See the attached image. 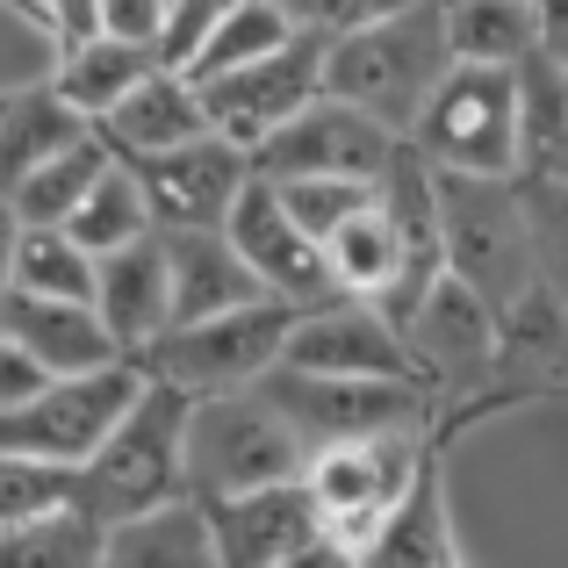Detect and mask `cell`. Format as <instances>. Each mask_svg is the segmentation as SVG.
I'll return each instance as SVG.
<instances>
[{
    "mask_svg": "<svg viewBox=\"0 0 568 568\" xmlns=\"http://www.w3.org/2000/svg\"><path fill=\"white\" fill-rule=\"evenodd\" d=\"M540 58L568 72V0H540Z\"/></svg>",
    "mask_w": 568,
    "mask_h": 568,
    "instance_id": "cell-41",
    "label": "cell"
},
{
    "mask_svg": "<svg viewBox=\"0 0 568 568\" xmlns=\"http://www.w3.org/2000/svg\"><path fill=\"white\" fill-rule=\"evenodd\" d=\"M439 446L417 460V475L403 483V497L388 504V518H382L375 540H367L361 568H454L460 561V526H454V497H446Z\"/></svg>",
    "mask_w": 568,
    "mask_h": 568,
    "instance_id": "cell-18",
    "label": "cell"
},
{
    "mask_svg": "<svg viewBox=\"0 0 568 568\" xmlns=\"http://www.w3.org/2000/svg\"><path fill=\"white\" fill-rule=\"evenodd\" d=\"M454 65V43H446V8L439 0H417L396 14H367V22L332 29V65L324 87L346 101H361L367 115H382L396 138H410L417 109L432 101V87Z\"/></svg>",
    "mask_w": 568,
    "mask_h": 568,
    "instance_id": "cell-2",
    "label": "cell"
},
{
    "mask_svg": "<svg viewBox=\"0 0 568 568\" xmlns=\"http://www.w3.org/2000/svg\"><path fill=\"white\" fill-rule=\"evenodd\" d=\"M237 0H166V22H159V51L166 65H194V51L209 43V29L231 14Z\"/></svg>",
    "mask_w": 568,
    "mask_h": 568,
    "instance_id": "cell-36",
    "label": "cell"
},
{
    "mask_svg": "<svg viewBox=\"0 0 568 568\" xmlns=\"http://www.w3.org/2000/svg\"><path fill=\"white\" fill-rule=\"evenodd\" d=\"M94 281H101V252L94 245H80L65 223H22V245H14V288L80 295V303H94Z\"/></svg>",
    "mask_w": 568,
    "mask_h": 568,
    "instance_id": "cell-31",
    "label": "cell"
},
{
    "mask_svg": "<svg viewBox=\"0 0 568 568\" xmlns=\"http://www.w3.org/2000/svg\"><path fill=\"white\" fill-rule=\"evenodd\" d=\"M173 266V324L181 317H216L252 295H266V281L252 274V260L237 252V237L223 223H159Z\"/></svg>",
    "mask_w": 568,
    "mask_h": 568,
    "instance_id": "cell-19",
    "label": "cell"
},
{
    "mask_svg": "<svg viewBox=\"0 0 568 568\" xmlns=\"http://www.w3.org/2000/svg\"><path fill=\"white\" fill-rule=\"evenodd\" d=\"M410 144L439 173H518V65L454 58L417 109Z\"/></svg>",
    "mask_w": 568,
    "mask_h": 568,
    "instance_id": "cell-8",
    "label": "cell"
},
{
    "mask_svg": "<svg viewBox=\"0 0 568 568\" xmlns=\"http://www.w3.org/2000/svg\"><path fill=\"white\" fill-rule=\"evenodd\" d=\"M51 375H43L37 361H29L22 346H14L8 332H0V403H14V396H29V388H43Z\"/></svg>",
    "mask_w": 568,
    "mask_h": 568,
    "instance_id": "cell-39",
    "label": "cell"
},
{
    "mask_svg": "<svg viewBox=\"0 0 568 568\" xmlns=\"http://www.w3.org/2000/svg\"><path fill=\"white\" fill-rule=\"evenodd\" d=\"M14 8H22V22H37V29H43V0H14Z\"/></svg>",
    "mask_w": 568,
    "mask_h": 568,
    "instance_id": "cell-44",
    "label": "cell"
},
{
    "mask_svg": "<svg viewBox=\"0 0 568 568\" xmlns=\"http://www.w3.org/2000/svg\"><path fill=\"white\" fill-rule=\"evenodd\" d=\"M223 231L237 237V252L252 260V274H260L266 295H281V303L310 310V303L346 295V288H338V274H332V260H324V237H310L303 223H295V209L281 202L274 181H252Z\"/></svg>",
    "mask_w": 568,
    "mask_h": 568,
    "instance_id": "cell-16",
    "label": "cell"
},
{
    "mask_svg": "<svg viewBox=\"0 0 568 568\" xmlns=\"http://www.w3.org/2000/svg\"><path fill=\"white\" fill-rule=\"evenodd\" d=\"M439 237H446V266L460 281H475L497 310H511L540 281L518 173H439Z\"/></svg>",
    "mask_w": 568,
    "mask_h": 568,
    "instance_id": "cell-5",
    "label": "cell"
},
{
    "mask_svg": "<svg viewBox=\"0 0 568 568\" xmlns=\"http://www.w3.org/2000/svg\"><path fill=\"white\" fill-rule=\"evenodd\" d=\"M130 166H138L144 194H152L159 223H231V209L260 181L252 152L237 138H223V130L181 138V144H166V152L130 159Z\"/></svg>",
    "mask_w": 568,
    "mask_h": 568,
    "instance_id": "cell-15",
    "label": "cell"
},
{
    "mask_svg": "<svg viewBox=\"0 0 568 568\" xmlns=\"http://www.w3.org/2000/svg\"><path fill=\"white\" fill-rule=\"evenodd\" d=\"M187 388L144 375V388L130 396V410L101 432V446L80 460L72 475V497L101 518V526H123V518L152 511V504L194 497L187 489Z\"/></svg>",
    "mask_w": 568,
    "mask_h": 568,
    "instance_id": "cell-1",
    "label": "cell"
},
{
    "mask_svg": "<svg viewBox=\"0 0 568 568\" xmlns=\"http://www.w3.org/2000/svg\"><path fill=\"white\" fill-rule=\"evenodd\" d=\"M568 173V72L532 51L518 65V181Z\"/></svg>",
    "mask_w": 568,
    "mask_h": 568,
    "instance_id": "cell-25",
    "label": "cell"
},
{
    "mask_svg": "<svg viewBox=\"0 0 568 568\" xmlns=\"http://www.w3.org/2000/svg\"><path fill=\"white\" fill-rule=\"evenodd\" d=\"M94 130L101 123L87 109H72V101L58 94V80L8 87V101H0V194H14L43 159L72 152V144L94 138Z\"/></svg>",
    "mask_w": 568,
    "mask_h": 568,
    "instance_id": "cell-22",
    "label": "cell"
},
{
    "mask_svg": "<svg viewBox=\"0 0 568 568\" xmlns=\"http://www.w3.org/2000/svg\"><path fill=\"white\" fill-rule=\"evenodd\" d=\"M0 332L43 367V375H94V367L130 361L123 338L109 332L94 303L80 295H37V288H8L0 295Z\"/></svg>",
    "mask_w": 568,
    "mask_h": 568,
    "instance_id": "cell-17",
    "label": "cell"
},
{
    "mask_svg": "<svg viewBox=\"0 0 568 568\" xmlns=\"http://www.w3.org/2000/svg\"><path fill=\"white\" fill-rule=\"evenodd\" d=\"M396 130L382 123V115H367L361 101L332 94L324 87L310 109H295L288 123L274 130V138L252 152V166H260V181H382V166L396 159Z\"/></svg>",
    "mask_w": 568,
    "mask_h": 568,
    "instance_id": "cell-11",
    "label": "cell"
},
{
    "mask_svg": "<svg viewBox=\"0 0 568 568\" xmlns=\"http://www.w3.org/2000/svg\"><path fill=\"white\" fill-rule=\"evenodd\" d=\"M403 346L417 361V382L439 403V439H454L460 425L483 417V396L497 388L504 367V310L489 303L475 281H460L446 266L403 317Z\"/></svg>",
    "mask_w": 568,
    "mask_h": 568,
    "instance_id": "cell-3",
    "label": "cell"
},
{
    "mask_svg": "<svg viewBox=\"0 0 568 568\" xmlns=\"http://www.w3.org/2000/svg\"><path fill=\"white\" fill-rule=\"evenodd\" d=\"M152 65H166V51H159L152 37H115V29H101V37L72 43V51H51L58 94H65L72 109H87L94 123H101V115H109Z\"/></svg>",
    "mask_w": 568,
    "mask_h": 568,
    "instance_id": "cell-23",
    "label": "cell"
},
{
    "mask_svg": "<svg viewBox=\"0 0 568 568\" xmlns=\"http://www.w3.org/2000/svg\"><path fill=\"white\" fill-rule=\"evenodd\" d=\"M101 29H109L101 0H43V37H51V51H72V43L101 37Z\"/></svg>",
    "mask_w": 568,
    "mask_h": 568,
    "instance_id": "cell-37",
    "label": "cell"
},
{
    "mask_svg": "<svg viewBox=\"0 0 568 568\" xmlns=\"http://www.w3.org/2000/svg\"><path fill=\"white\" fill-rule=\"evenodd\" d=\"M526 216H532L540 281L568 303V173H561V181H526Z\"/></svg>",
    "mask_w": 568,
    "mask_h": 568,
    "instance_id": "cell-34",
    "label": "cell"
},
{
    "mask_svg": "<svg viewBox=\"0 0 568 568\" xmlns=\"http://www.w3.org/2000/svg\"><path fill=\"white\" fill-rule=\"evenodd\" d=\"M446 43L468 65H526L540 51V0H439Z\"/></svg>",
    "mask_w": 568,
    "mask_h": 568,
    "instance_id": "cell-28",
    "label": "cell"
},
{
    "mask_svg": "<svg viewBox=\"0 0 568 568\" xmlns=\"http://www.w3.org/2000/svg\"><path fill=\"white\" fill-rule=\"evenodd\" d=\"M0 101H8V94H0Z\"/></svg>",
    "mask_w": 568,
    "mask_h": 568,
    "instance_id": "cell-46",
    "label": "cell"
},
{
    "mask_svg": "<svg viewBox=\"0 0 568 568\" xmlns=\"http://www.w3.org/2000/svg\"><path fill=\"white\" fill-rule=\"evenodd\" d=\"M65 231L80 237V245H94V252H115V245H130V237L159 231V209H152V194H144L138 166H130L123 152L109 159V173L94 181V194H87V202L72 209Z\"/></svg>",
    "mask_w": 568,
    "mask_h": 568,
    "instance_id": "cell-29",
    "label": "cell"
},
{
    "mask_svg": "<svg viewBox=\"0 0 568 568\" xmlns=\"http://www.w3.org/2000/svg\"><path fill=\"white\" fill-rule=\"evenodd\" d=\"M0 8H14V0H0ZM14 14H22V8H14Z\"/></svg>",
    "mask_w": 568,
    "mask_h": 568,
    "instance_id": "cell-45",
    "label": "cell"
},
{
    "mask_svg": "<svg viewBox=\"0 0 568 568\" xmlns=\"http://www.w3.org/2000/svg\"><path fill=\"white\" fill-rule=\"evenodd\" d=\"M144 388V361H115L94 375H51L43 388L0 403V454H37L80 468L101 446V432L130 410V396Z\"/></svg>",
    "mask_w": 568,
    "mask_h": 568,
    "instance_id": "cell-10",
    "label": "cell"
},
{
    "mask_svg": "<svg viewBox=\"0 0 568 568\" xmlns=\"http://www.w3.org/2000/svg\"><path fill=\"white\" fill-rule=\"evenodd\" d=\"M295 29H303V22H295L288 8H274V0H237V8L209 29V43L194 51L187 72H194V80H216V72H231V65H252V58L281 51Z\"/></svg>",
    "mask_w": 568,
    "mask_h": 568,
    "instance_id": "cell-32",
    "label": "cell"
},
{
    "mask_svg": "<svg viewBox=\"0 0 568 568\" xmlns=\"http://www.w3.org/2000/svg\"><path fill=\"white\" fill-rule=\"evenodd\" d=\"M274 187H281V202L295 209V223H303L310 237H332L361 202H375V181H324V173L317 181H274Z\"/></svg>",
    "mask_w": 568,
    "mask_h": 568,
    "instance_id": "cell-35",
    "label": "cell"
},
{
    "mask_svg": "<svg viewBox=\"0 0 568 568\" xmlns=\"http://www.w3.org/2000/svg\"><path fill=\"white\" fill-rule=\"evenodd\" d=\"M439 446V432H375V439H332L310 454L303 483L332 532V561H367V540L382 532L388 504L417 475V460Z\"/></svg>",
    "mask_w": 568,
    "mask_h": 568,
    "instance_id": "cell-7",
    "label": "cell"
},
{
    "mask_svg": "<svg viewBox=\"0 0 568 568\" xmlns=\"http://www.w3.org/2000/svg\"><path fill=\"white\" fill-rule=\"evenodd\" d=\"M274 8H288L303 29H346L353 22V0H274Z\"/></svg>",
    "mask_w": 568,
    "mask_h": 568,
    "instance_id": "cell-40",
    "label": "cell"
},
{
    "mask_svg": "<svg viewBox=\"0 0 568 568\" xmlns=\"http://www.w3.org/2000/svg\"><path fill=\"white\" fill-rule=\"evenodd\" d=\"M266 396L295 417L310 454L332 439H375V432H439V403L425 382H388V375H317V367L281 361L266 375Z\"/></svg>",
    "mask_w": 568,
    "mask_h": 568,
    "instance_id": "cell-9",
    "label": "cell"
},
{
    "mask_svg": "<svg viewBox=\"0 0 568 568\" xmlns=\"http://www.w3.org/2000/svg\"><path fill=\"white\" fill-rule=\"evenodd\" d=\"M396 8H417V0H353V22H367V14H396Z\"/></svg>",
    "mask_w": 568,
    "mask_h": 568,
    "instance_id": "cell-43",
    "label": "cell"
},
{
    "mask_svg": "<svg viewBox=\"0 0 568 568\" xmlns=\"http://www.w3.org/2000/svg\"><path fill=\"white\" fill-rule=\"evenodd\" d=\"M324 65H332V29H295L281 51L252 58V65H231L216 80H202V101H209V130L237 138L245 152H260L295 109L324 94Z\"/></svg>",
    "mask_w": 568,
    "mask_h": 568,
    "instance_id": "cell-12",
    "label": "cell"
},
{
    "mask_svg": "<svg viewBox=\"0 0 568 568\" xmlns=\"http://www.w3.org/2000/svg\"><path fill=\"white\" fill-rule=\"evenodd\" d=\"M324 260H332L338 288L367 295V303H388V295L403 288V237H396V223H388L382 194H375V202H361L332 237H324Z\"/></svg>",
    "mask_w": 568,
    "mask_h": 568,
    "instance_id": "cell-26",
    "label": "cell"
},
{
    "mask_svg": "<svg viewBox=\"0 0 568 568\" xmlns=\"http://www.w3.org/2000/svg\"><path fill=\"white\" fill-rule=\"evenodd\" d=\"M94 310L109 317V332L123 338V353L138 361V353L173 324V266H166V237L144 231V237H130V245L101 252Z\"/></svg>",
    "mask_w": 568,
    "mask_h": 568,
    "instance_id": "cell-20",
    "label": "cell"
},
{
    "mask_svg": "<svg viewBox=\"0 0 568 568\" xmlns=\"http://www.w3.org/2000/svg\"><path fill=\"white\" fill-rule=\"evenodd\" d=\"M202 130H209V101H202V80H194L187 65H152L109 115H101V138L123 159L166 152V144L202 138Z\"/></svg>",
    "mask_w": 568,
    "mask_h": 568,
    "instance_id": "cell-21",
    "label": "cell"
},
{
    "mask_svg": "<svg viewBox=\"0 0 568 568\" xmlns=\"http://www.w3.org/2000/svg\"><path fill=\"white\" fill-rule=\"evenodd\" d=\"M109 159H115V144L94 130V138H80L72 152L43 159V166L8 194V202L22 209V223H72V209H80L87 194H94V181L109 173Z\"/></svg>",
    "mask_w": 568,
    "mask_h": 568,
    "instance_id": "cell-30",
    "label": "cell"
},
{
    "mask_svg": "<svg viewBox=\"0 0 568 568\" xmlns=\"http://www.w3.org/2000/svg\"><path fill=\"white\" fill-rule=\"evenodd\" d=\"M303 468H310V439L266 396V382L187 403V489L194 497H237V489H260V483H288Z\"/></svg>",
    "mask_w": 568,
    "mask_h": 568,
    "instance_id": "cell-4",
    "label": "cell"
},
{
    "mask_svg": "<svg viewBox=\"0 0 568 568\" xmlns=\"http://www.w3.org/2000/svg\"><path fill=\"white\" fill-rule=\"evenodd\" d=\"M101 561H109V526L80 497L0 532V568H101Z\"/></svg>",
    "mask_w": 568,
    "mask_h": 568,
    "instance_id": "cell-27",
    "label": "cell"
},
{
    "mask_svg": "<svg viewBox=\"0 0 568 568\" xmlns=\"http://www.w3.org/2000/svg\"><path fill=\"white\" fill-rule=\"evenodd\" d=\"M72 475L80 468H65V460L0 454V532L37 518V511H51V504H72Z\"/></svg>",
    "mask_w": 568,
    "mask_h": 568,
    "instance_id": "cell-33",
    "label": "cell"
},
{
    "mask_svg": "<svg viewBox=\"0 0 568 568\" xmlns=\"http://www.w3.org/2000/svg\"><path fill=\"white\" fill-rule=\"evenodd\" d=\"M209 532H216V568H310L332 561V532L310 497L303 475L288 483H260L237 497H202Z\"/></svg>",
    "mask_w": 568,
    "mask_h": 568,
    "instance_id": "cell-13",
    "label": "cell"
},
{
    "mask_svg": "<svg viewBox=\"0 0 568 568\" xmlns=\"http://www.w3.org/2000/svg\"><path fill=\"white\" fill-rule=\"evenodd\" d=\"M109 561L115 568H216V532H209L202 497H173L152 511L109 526Z\"/></svg>",
    "mask_w": 568,
    "mask_h": 568,
    "instance_id": "cell-24",
    "label": "cell"
},
{
    "mask_svg": "<svg viewBox=\"0 0 568 568\" xmlns=\"http://www.w3.org/2000/svg\"><path fill=\"white\" fill-rule=\"evenodd\" d=\"M115 37H152L159 43V22H166V0H101Z\"/></svg>",
    "mask_w": 568,
    "mask_h": 568,
    "instance_id": "cell-38",
    "label": "cell"
},
{
    "mask_svg": "<svg viewBox=\"0 0 568 568\" xmlns=\"http://www.w3.org/2000/svg\"><path fill=\"white\" fill-rule=\"evenodd\" d=\"M14 245H22V209L0 194V295L14 288Z\"/></svg>",
    "mask_w": 568,
    "mask_h": 568,
    "instance_id": "cell-42",
    "label": "cell"
},
{
    "mask_svg": "<svg viewBox=\"0 0 568 568\" xmlns=\"http://www.w3.org/2000/svg\"><path fill=\"white\" fill-rule=\"evenodd\" d=\"M288 367H317V375H388L417 382V361L403 346V324L367 295H332V303L295 310V332L281 346Z\"/></svg>",
    "mask_w": 568,
    "mask_h": 568,
    "instance_id": "cell-14",
    "label": "cell"
},
{
    "mask_svg": "<svg viewBox=\"0 0 568 568\" xmlns=\"http://www.w3.org/2000/svg\"><path fill=\"white\" fill-rule=\"evenodd\" d=\"M295 332V303L281 295H252L216 317H181L138 353L144 375L187 388V396H223V388H252L281 367V346Z\"/></svg>",
    "mask_w": 568,
    "mask_h": 568,
    "instance_id": "cell-6",
    "label": "cell"
}]
</instances>
